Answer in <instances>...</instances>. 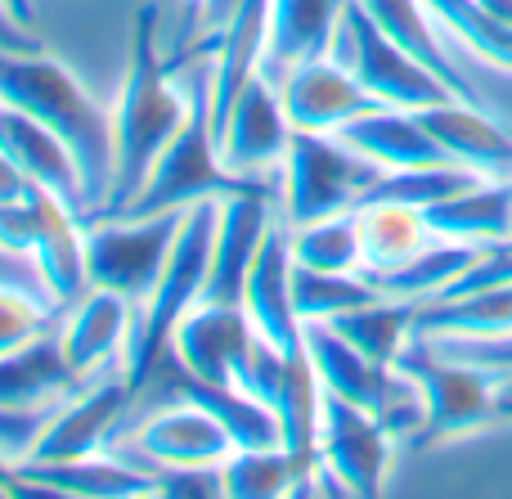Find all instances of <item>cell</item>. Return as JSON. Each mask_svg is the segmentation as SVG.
Listing matches in <instances>:
<instances>
[{
    "mask_svg": "<svg viewBox=\"0 0 512 499\" xmlns=\"http://www.w3.org/2000/svg\"><path fill=\"white\" fill-rule=\"evenodd\" d=\"M337 333H342L351 347H360L369 360L378 365H396V356L409 347L418 324V302H405V297H378L369 306H355V311L328 320Z\"/></svg>",
    "mask_w": 512,
    "mask_h": 499,
    "instance_id": "cell-30",
    "label": "cell"
},
{
    "mask_svg": "<svg viewBox=\"0 0 512 499\" xmlns=\"http://www.w3.org/2000/svg\"><path fill=\"white\" fill-rule=\"evenodd\" d=\"M423 5L432 9V18L454 45H463L490 68L512 72V27L499 14H490L481 0H423Z\"/></svg>",
    "mask_w": 512,
    "mask_h": 499,
    "instance_id": "cell-31",
    "label": "cell"
},
{
    "mask_svg": "<svg viewBox=\"0 0 512 499\" xmlns=\"http://www.w3.org/2000/svg\"><path fill=\"white\" fill-rule=\"evenodd\" d=\"M131 315H135V302L113 293V288H90L86 297H77L68 320L59 324V338L81 378H95V369L113 365L117 351H126Z\"/></svg>",
    "mask_w": 512,
    "mask_h": 499,
    "instance_id": "cell-22",
    "label": "cell"
},
{
    "mask_svg": "<svg viewBox=\"0 0 512 499\" xmlns=\"http://www.w3.org/2000/svg\"><path fill=\"white\" fill-rule=\"evenodd\" d=\"M189 207L153 216H99L86 221V279L90 288H113L135 306L153 293L162 266H167L176 234Z\"/></svg>",
    "mask_w": 512,
    "mask_h": 499,
    "instance_id": "cell-6",
    "label": "cell"
},
{
    "mask_svg": "<svg viewBox=\"0 0 512 499\" xmlns=\"http://www.w3.org/2000/svg\"><path fill=\"white\" fill-rule=\"evenodd\" d=\"M346 0H270L265 9V59L261 72L279 86L283 72L333 50V32Z\"/></svg>",
    "mask_w": 512,
    "mask_h": 499,
    "instance_id": "cell-18",
    "label": "cell"
},
{
    "mask_svg": "<svg viewBox=\"0 0 512 499\" xmlns=\"http://www.w3.org/2000/svg\"><path fill=\"white\" fill-rule=\"evenodd\" d=\"M135 387L122 378H104V383H81L72 396H63V405L50 414V423L41 428V437L32 441L23 459L32 464H68V459L104 455V446L113 441V428L122 423L126 405H131Z\"/></svg>",
    "mask_w": 512,
    "mask_h": 499,
    "instance_id": "cell-9",
    "label": "cell"
},
{
    "mask_svg": "<svg viewBox=\"0 0 512 499\" xmlns=\"http://www.w3.org/2000/svg\"><path fill=\"white\" fill-rule=\"evenodd\" d=\"M418 117L459 167L481 171L490 180H512V131H504V122L490 108L445 99V104L418 108Z\"/></svg>",
    "mask_w": 512,
    "mask_h": 499,
    "instance_id": "cell-17",
    "label": "cell"
},
{
    "mask_svg": "<svg viewBox=\"0 0 512 499\" xmlns=\"http://www.w3.org/2000/svg\"><path fill=\"white\" fill-rule=\"evenodd\" d=\"M0 50H14V54H41V36L32 32L27 23H18L14 14H9V5L0 0Z\"/></svg>",
    "mask_w": 512,
    "mask_h": 499,
    "instance_id": "cell-39",
    "label": "cell"
},
{
    "mask_svg": "<svg viewBox=\"0 0 512 499\" xmlns=\"http://www.w3.org/2000/svg\"><path fill=\"white\" fill-rule=\"evenodd\" d=\"M144 473L153 477V491H158V495H194V499H216V495H225L221 464H212V468L153 464V468H144Z\"/></svg>",
    "mask_w": 512,
    "mask_h": 499,
    "instance_id": "cell-37",
    "label": "cell"
},
{
    "mask_svg": "<svg viewBox=\"0 0 512 499\" xmlns=\"http://www.w3.org/2000/svg\"><path fill=\"white\" fill-rule=\"evenodd\" d=\"M342 135L351 149H360L364 158L382 162L387 171H405V167H441V162H454L450 153L436 144V135L423 126V117L414 108H369V113L351 117L342 126Z\"/></svg>",
    "mask_w": 512,
    "mask_h": 499,
    "instance_id": "cell-19",
    "label": "cell"
},
{
    "mask_svg": "<svg viewBox=\"0 0 512 499\" xmlns=\"http://www.w3.org/2000/svg\"><path fill=\"white\" fill-rule=\"evenodd\" d=\"M378 288L369 284L364 270H315L292 261V302L301 320H337L355 306L378 302Z\"/></svg>",
    "mask_w": 512,
    "mask_h": 499,
    "instance_id": "cell-33",
    "label": "cell"
},
{
    "mask_svg": "<svg viewBox=\"0 0 512 499\" xmlns=\"http://www.w3.org/2000/svg\"><path fill=\"white\" fill-rule=\"evenodd\" d=\"M279 171L283 216L292 225H306L319 221V216L351 212L378 185L387 167L364 158L360 149H351L337 131H292L288 158H283Z\"/></svg>",
    "mask_w": 512,
    "mask_h": 499,
    "instance_id": "cell-5",
    "label": "cell"
},
{
    "mask_svg": "<svg viewBox=\"0 0 512 499\" xmlns=\"http://www.w3.org/2000/svg\"><path fill=\"white\" fill-rule=\"evenodd\" d=\"M45 423H50L45 410H0V455L23 459Z\"/></svg>",
    "mask_w": 512,
    "mask_h": 499,
    "instance_id": "cell-38",
    "label": "cell"
},
{
    "mask_svg": "<svg viewBox=\"0 0 512 499\" xmlns=\"http://www.w3.org/2000/svg\"><path fill=\"white\" fill-rule=\"evenodd\" d=\"M477 257H481V248H472V243L436 239V243H427L423 252H414L409 261H400V266L364 270V275H369V284L378 288L382 297H405V302L423 306V302H432L445 284H454Z\"/></svg>",
    "mask_w": 512,
    "mask_h": 499,
    "instance_id": "cell-27",
    "label": "cell"
},
{
    "mask_svg": "<svg viewBox=\"0 0 512 499\" xmlns=\"http://www.w3.org/2000/svg\"><path fill=\"white\" fill-rule=\"evenodd\" d=\"M54 297H36L18 284H0V356L36 342L41 333H50L54 320Z\"/></svg>",
    "mask_w": 512,
    "mask_h": 499,
    "instance_id": "cell-35",
    "label": "cell"
},
{
    "mask_svg": "<svg viewBox=\"0 0 512 499\" xmlns=\"http://www.w3.org/2000/svg\"><path fill=\"white\" fill-rule=\"evenodd\" d=\"M5 5H9V14H14L18 23L32 27V0H5Z\"/></svg>",
    "mask_w": 512,
    "mask_h": 499,
    "instance_id": "cell-42",
    "label": "cell"
},
{
    "mask_svg": "<svg viewBox=\"0 0 512 499\" xmlns=\"http://www.w3.org/2000/svg\"><path fill=\"white\" fill-rule=\"evenodd\" d=\"M243 311L252 315L256 333L270 338L279 351H301V315L292 302V221L274 216L261 239L248 284H243Z\"/></svg>",
    "mask_w": 512,
    "mask_h": 499,
    "instance_id": "cell-13",
    "label": "cell"
},
{
    "mask_svg": "<svg viewBox=\"0 0 512 499\" xmlns=\"http://www.w3.org/2000/svg\"><path fill=\"white\" fill-rule=\"evenodd\" d=\"M270 198L274 194H234V198H221V225H216L212 270H207L203 302L243 306V284H248V270H252L256 252H261L265 230H270V221H274Z\"/></svg>",
    "mask_w": 512,
    "mask_h": 499,
    "instance_id": "cell-16",
    "label": "cell"
},
{
    "mask_svg": "<svg viewBox=\"0 0 512 499\" xmlns=\"http://www.w3.org/2000/svg\"><path fill=\"white\" fill-rule=\"evenodd\" d=\"M315 446H319V459L342 477L346 495H355V499L382 495V477H387V459H391V446H396V441H391L387 428L373 419V410L324 392Z\"/></svg>",
    "mask_w": 512,
    "mask_h": 499,
    "instance_id": "cell-10",
    "label": "cell"
},
{
    "mask_svg": "<svg viewBox=\"0 0 512 499\" xmlns=\"http://www.w3.org/2000/svg\"><path fill=\"white\" fill-rule=\"evenodd\" d=\"M279 95L297 131H342L351 117L378 108V99L333 54H319V59L288 68L279 81Z\"/></svg>",
    "mask_w": 512,
    "mask_h": 499,
    "instance_id": "cell-14",
    "label": "cell"
},
{
    "mask_svg": "<svg viewBox=\"0 0 512 499\" xmlns=\"http://www.w3.org/2000/svg\"><path fill=\"white\" fill-rule=\"evenodd\" d=\"M32 189H36V180L0 149V203H18V198H27Z\"/></svg>",
    "mask_w": 512,
    "mask_h": 499,
    "instance_id": "cell-40",
    "label": "cell"
},
{
    "mask_svg": "<svg viewBox=\"0 0 512 499\" xmlns=\"http://www.w3.org/2000/svg\"><path fill=\"white\" fill-rule=\"evenodd\" d=\"M216 225H221V198H203V203L189 207L158 284L135 306L131 338H126V383H131L135 392H140V387L158 374L162 360H167L176 324L203 302L207 270H212Z\"/></svg>",
    "mask_w": 512,
    "mask_h": 499,
    "instance_id": "cell-4",
    "label": "cell"
},
{
    "mask_svg": "<svg viewBox=\"0 0 512 499\" xmlns=\"http://www.w3.org/2000/svg\"><path fill=\"white\" fill-rule=\"evenodd\" d=\"M328 54H333L337 63H346V68L355 72V81L387 108H414L418 113V108L454 99L441 77H432L418 59H409V54L373 23V14L360 0H346L342 5V18H337V32H333V50Z\"/></svg>",
    "mask_w": 512,
    "mask_h": 499,
    "instance_id": "cell-7",
    "label": "cell"
},
{
    "mask_svg": "<svg viewBox=\"0 0 512 499\" xmlns=\"http://www.w3.org/2000/svg\"><path fill=\"white\" fill-rule=\"evenodd\" d=\"M396 369H405L427 396V414H432L427 419V441L463 437V432L495 423V392H499L495 369L450 356L432 338H418V333L396 356Z\"/></svg>",
    "mask_w": 512,
    "mask_h": 499,
    "instance_id": "cell-8",
    "label": "cell"
},
{
    "mask_svg": "<svg viewBox=\"0 0 512 499\" xmlns=\"http://www.w3.org/2000/svg\"><path fill=\"white\" fill-rule=\"evenodd\" d=\"M18 477L36 482L54 495H72V499H135V495H158L153 477L140 464H122L108 455H86V459H68V464H32L18 459Z\"/></svg>",
    "mask_w": 512,
    "mask_h": 499,
    "instance_id": "cell-25",
    "label": "cell"
},
{
    "mask_svg": "<svg viewBox=\"0 0 512 499\" xmlns=\"http://www.w3.org/2000/svg\"><path fill=\"white\" fill-rule=\"evenodd\" d=\"M292 261L315 270H364V248H360V216L333 212L319 221L292 225Z\"/></svg>",
    "mask_w": 512,
    "mask_h": 499,
    "instance_id": "cell-34",
    "label": "cell"
},
{
    "mask_svg": "<svg viewBox=\"0 0 512 499\" xmlns=\"http://www.w3.org/2000/svg\"><path fill=\"white\" fill-rule=\"evenodd\" d=\"M252 338H256V324L243 306L198 302L194 311L176 324L171 356H176L180 369H189L194 378H207V383H234L239 360L248 356Z\"/></svg>",
    "mask_w": 512,
    "mask_h": 499,
    "instance_id": "cell-15",
    "label": "cell"
},
{
    "mask_svg": "<svg viewBox=\"0 0 512 499\" xmlns=\"http://www.w3.org/2000/svg\"><path fill=\"white\" fill-rule=\"evenodd\" d=\"M279 180L261 176H239L225 167L221 158V135H216V113H212V63L194 72L189 86V117L171 144L158 153L144 189L131 198L122 216H153L171 212V207H194L203 198H234V194H274Z\"/></svg>",
    "mask_w": 512,
    "mask_h": 499,
    "instance_id": "cell-3",
    "label": "cell"
},
{
    "mask_svg": "<svg viewBox=\"0 0 512 499\" xmlns=\"http://www.w3.org/2000/svg\"><path fill=\"white\" fill-rule=\"evenodd\" d=\"M189 117V90L176 86L158 50V5H140L131 23V54H126L122 95L113 108V189L104 216H122L144 189L158 153Z\"/></svg>",
    "mask_w": 512,
    "mask_h": 499,
    "instance_id": "cell-1",
    "label": "cell"
},
{
    "mask_svg": "<svg viewBox=\"0 0 512 499\" xmlns=\"http://www.w3.org/2000/svg\"><path fill=\"white\" fill-rule=\"evenodd\" d=\"M301 342H306V356H310V365H315L324 392L342 396V401H351V405H364V410H378L382 392H387L391 365L369 360L328 320H301Z\"/></svg>",
    "mask_w": 512,
    "mask_h": 499,
    "instance_id": "cell-23",
    "label": "cell"
},
{
    "mask_svg": "<svg viewBox=\"0 0 512 499\" xmlns=\"http://www.w3.org/2000/svg\"><path fill=\"white\" fill-rule=\"evenodd\" d=\"M360 248H364V270H387L423 252L436 243L432 225H427L423 207L409 203H360Z\"/></svg>",
    "mask_w": 512,
    "mask_h": 499,
    "instance_id": "cell-28",
    "label": "cell"
},
{
    "mask_svg": "<svg viewBox=\"0 0 512 499\" xmlns=\"http://www.w3.org/2000/svg\"><path fill=\"white\" fill-rule=\"evenodd\" d=\"M360 5L369 9L373 23H378L382 32L409 54V59H418L432 77H441L454 99L486 108V99L477 95V86L463 77V68L454 63V54L445 50V32H441V23L432 18V9H427L423 0H360Z\"/></svg>",
    "mask_w": 512,
    "mask_h": 499,
    "instance_id": "cell-21",
    "label": "cell"
},
{
    "mask_svg": "<svg viewBox=\"0 0 512 499\" xmlns=\"http://www.w3.org/2000/svg\"><path fill=\"white\" fill-rule=\"evenodd\" d=\"M131 464L153 468V464H189V468H212L234 455V441L203 405L176 396V405L153 410L140 428L131 432Z\"/></svg>",
    "mask_w": 512,
    "mask_h": 499,
    "instance_id": "cell-12",
    "label": "cell"
},
{
    "mask_svg": "<svg viewBox=\"0 0 512 499\" xmlns=\"http://www.w3.org/2000/svg\"><path fill=\"white\" fill-rule=\"evenodd\" d=\"M0 99L23 108L27 117L45 122L54 135H63L81 167L90 221L104 216L108 189H113V113L95 104L81 77L63 68L50 54H14L0 50Z\"/></svg>",
    "mask_w": 512,
    "mask_h": 499,
    "instance_id": "cell-2",
    "label": "cell"
},
{
    "mask_svg": "<svg viewBox=\"0 0 512 499\" xmlns=\"http://www.w3.org/2000/svg\"><path fill=\"white\" fill-rule=\"evenodd\" d=\"M481 5H486L490 14H499V18H504V23L512 27V0H481Z\"/></svg>",
    "mask_w": 512,
    "mask_h": 499,
    "instance_id": "cell-43",
    "label": "cell"
},
{
    "mask_svg": "<svg viewBox=\"0 0 512 499\" xmlns=\"http://www.w3.org/2000/svg\"><path fill=\"white\" fill-rule=\"evenodd\" d=\"M423 216L436 239L472 243V248L512 243V180H481L463 194L423 207Z\"/></svg>",
    "mask_w": 512,
    "mask_h": 499,
    "instance_id": "cell-24",
    "label": "cell"
},
{
    "mask_svg": "<svg viewBox=\"0 0 512 499\" xmlns=\"http://www.w3.org/2000/svg\"><path fill=\"white\" fill-rule=\"evenodd\" d=\"M189 5H207V0H189Z\"/></svg>",
    "mask_w": 512,
    "mask_h": 499,
    "instance_id": "cell-44",
    "label": "cell"
},
{
    "mask_svg": "<svg viewBox=\"0 0 512 499\" xmlns=\"http://www.w3.org/2000/svg\"><path fill=\"white\" fill-rule=\"evenodd\" d=\"M86 378L72 369L59 329L0 356V410H45L50 401L72 396Z\"/></svg>",
    "mask_w": 512,
    "mask_h": 499,
    "instance_id": "cell-20",
    "label": "cell"
},
{
    "mask_svg": "<svg viewBox=\"0 0 512 499\" xmlns=\"http://www.w3.org/2000/svg\"><path fill=\"white\" fill-rule=\"evenodd\" d=\"M310 464H301L288 446H261V450H234L221 464L225 495L230 499H279L297 495L301 477Z\"/></svg>",
    "mask_w": 512,
    "mask_h": 499,
    "instance_id": "cell-32",
    "label": "cell"
},
{
    "mask_svg": "<svg viewBox=\"0 0 512 499\" xmlns=\"http://www.w3.org/2000/svg\"><path fill=\"white\" fill-rule=\"evenodd\" d=\"M418 338H512V279L459 302L418 306Z\"/></svg>",
    "mask_w": 512,
    "mask_h": 499,
    "instance_id": "cell-29",
    "label": "cell"
},
{
    "mask_svg": "<svg viewBox=\"0 0 512 499\" xmlns=\"http://www.w3.org/2000/svg\"><path fill=\"white\" fill-rule=\"evenodd\" d=\"M45 198H50V189L36 185L18 203H0V248L18 252V257H32L36 230H41V216H45Z\"/></svg>",
    "mask_w": 512,
    "mask_h": 499,
    "instance_id": "cell-36",
    "label": "cell"
},
{
    "mask_svg": "<svg viewBox=\"0 0 512 499\" xmlns=\"http://www.w3.org/2000/svg\"><path fill=\"white\" fill-rule=\"evenodd\" d=\"M0 499H5V491H0Z\"/></svg>",
    "mask_w": 512,
    "mask_h": 499,
    "instance_id": "cell-45",
    "label": "cell"
},
{
    "mask_svg": "<svg viewBox=\"0 0 512 499\" xmlns=\"http://www.w3.org/2000/svg\"><path fill=\"white\" fill-rule=\"evenodd\" d=\"M32 261L45 279V293L54 302H77L90 288L86 279V221L63 198H45L41 230L32 243Z\"/></svg>",
    "mask_w": 512,
    "mask_h": 499,
    "instance_id": "cell-26",
    "label": "cell"
},
{
    "mask_svg": "<svg viewBox=\"0 0 512 499\" xmlns=\"http://www.w3.org/2000/svg\"><path fill=\"white\" fill-rule=\"evenodd\" d=\"M292 117L283 108V95L265 72L243 86V95L234 99L230 117L221 122V158L225 167H234L239 176H261L270 167H283L292 144Z\"/></svg>",
    "mask_w": 512,
    "mask_h": 499,
    "instance_id": "cell-11",
    "label": "cell"
},
{
    "mask_svg": "<svg viewBox=\"0 0 512 499\" xmlns=\"http://www.w3.org/2000/svg\"><path fill=\"white\" fill-rule=\"evenodd\" d=\"M499 374V392H495V419L512 423V369H495Z\"/></svg>",
    "mask_w": 512,
    "mask_h": 499,
    "instance_id": "cell-41",
    "label": "cell"
}]
</instances>
